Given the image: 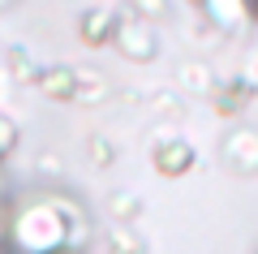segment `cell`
Listing matches in <instances>:
<instances>
[{
    "label": "cell",
    "instance_id": "obj_1",
    "mask_svg": "<svg viewBox=\"0 0 258 254\" xmlns=\"http://www.w3.org/2000/svg\"><path fill=\"white\" fill-rule=\"evenodd\" d=\"M82 211L60 194L13 202L5 224H0V245L5 254H74L82 245Z\"/></svg>",
    "mask_w": 258,
    "mask_h": 254
},
{
    "label": "cell",
    "instance_id": "obj_6",
    "mask_svg": "<svg viewBox=\"0 0 258 254\" xmlns=\"http://www.w3.org/2000/svg\"><path fill=\"white\" fill-rule=\"evenodd\" d=\"M39 91L47 95V99H74V91H78V73L74 69H43L39 73Z\"/></svg>",
    "mask_w": 258,
    "mask_h": 254
},
{
    "label": "cell",
    "instance_id": "obj_5",
    "mask_svg": "<svg viewBox=\"0 0 258 254\" xmlns=\"http://www.w3.org/2000/svg\"><path fill=\"white\" fill-rule=\"evenodd\" d=\"M78 35H82V43L99 47V43H108V39L116 35V18H112L108 9H86V13H82V26H78Z\"/></svg>",
    "mask_w": 258,
    "mask_h": 254
},
{
    "label": "cell",
    "instance_id": "obj_11",
    "mask_svg": "<svg viewBox=\"0 0 258 254\" xmlns=\"http://www.w3.org/2000/svg\"><path fill=\"white\" fill-rule=\"evenodd\" d=\"M0 202H5V173H0Z\"/></svg>",
    "mask_w": 258,
    "mask_h": 254
},
{
    "label": "cell",
    "instance_id": "obj_10",
    "mask_svg": "<svg viewBox=\"0 0 258 254\" xmlns=\"http://www.w3.org/2000/svg\"><path fill=\"white\" fill-rule=\"evenodd\" d=\"M241 82H245L249 91H258V52L245 61V69H241Z\"/></svg>",
    "mask_w": 258,
    "mask_h": 254
},
{
    "label": "cell",
    "instance_id": "obj_13",
    "mask_svg": "<svg viewBox=\"0 0 258 254\" xmlns=\"http://www.w3.org/2000/svg\"><path fill=\"white\" fill-rule=\"evenodd\" d=\"M0 5H5V0H0Z\"/></svg>",
    "mask_w": 258,
    "mask_h": 254
},
{
    "label": "cell",
    "instance_id": "obj_8",
    "mask_svg": "<svg viewBox=\"0 0 258 254\" xmlns=\"http://www.w3.org/2000/svg\"><path fill=\"white\" fill-rule=\"evenodd\" d=\"M108 245H112V250H116V254H142L138 237L129 233V228H112V233H108Z\"/></svg>",
    "mask_w": 258,
    "mask_h": 254
},
{
    "label": "cell",
    "instance_id": "obj_7",
    "mask_svg": "<svg viewBox=\"0 0 258 254\" xmlns=\"http://www.w3.org/2000/svg\"><path fill=\"white\" fill-rule=\"evenodd\" d=\"M249 95H254V91H249L245 82H232V86H220V91H215V108H220V112H241V108L249 104Z\"/></svg>",
    "mask_w": 258,
    "mask_h": 254
},
{
    "label": "cell",
    "instance_id": "obj_12",
    "mask_svg": "<svg viewBox=\"0 0 258 254\" xmlns=\"http://www.w3.org/2000/svg\"><path fill=\"white\" fill-rule=\"evenodd\" d=\"M254 22H258V0H254Z\"/></svg>",
    "mask_w": 258,
    "mask_h": 254
},
{
    "label": "cell",
    "instance_id": "obj_9",
    "mask_svg": "<svg viewBox=\"0 0 258 254\" xmlns=\"http://www.w3.org/2000/svg\"><path fill=\"white\" fill-rule=\"evenodd\" d=\"M13 151H18V125L0 112V160H9Z\"/></svg>",
    "mask_w": 258,
    "mask_h": 254
},
{
    "label": "cell",
    "instance_id": "obj_4",
    "mask_svg": "<svg viewBox=\"0 0 258 254\" xmlns=\"http://www.w3.org/2000/svg\"><path fill=\"white\" fill-rule=\"evenodd\" d=\"M116 39L120 47H125V56H134V61H151L155 56V30H151L147 18H134V22H116Z\"/></svg>",
    "mask_w": 258,
    "mask_h": 254
},
{
    "label": "cell",
    "instance_id": "obj_2",
    "mask_svg": "<svg viewBox=\"0 0 258 254\" xmlns=\"http://www.w3.org/2000/svg\"><path fill=\"white\" fill-rule=\"evenodd\" d=\"M198 9L220 35H245L254 26V0H198Z\"/></svg>",
    "mask_w": 258,
    "mask_h": 254
},
{
    "label": "cell",
    "instance_id": "obj_3",
    "mask_svg": "<svg viewBox=\"0 0 258 254\" xmlns=\"http://www.w3.org/2000/svg\"><path fill=\"white\" fill-rule=\"evenodd\" d=\"M194 146L185 142V138H164V142L151 151V164H155V173L159 177H185L194 168Z\"/></svg>",
    "mask_w": 258,
    "mask_h": 254
}]
</instances>
